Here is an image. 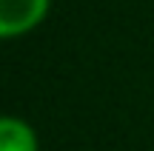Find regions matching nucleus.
I'll return each mask as SVG.
<instances>
[{"label":"nucleus","mask_w":154,"mask_h":151,"mask_svg":"<svg viewBox=\"0 0 154 151\" xmlns=\"http://www.w3.org/2000/svg\"><path fill=\"white\" fill-rule=\"evenodd\" d=\"M0 151H37V137L32 125L20 117L0 120Z\"/></svg>","instance_id":"nucleus-2"},{"label":"nucleus","mask_w":154,"mask_h":151,"mask_svg":"<svg viewBox=\"0 0 154 151\" xmlns=\"http://www.w3.org/2000/svg\"><path fill=\"white\" fill-rule=\"evenodd\" d=\"M49 11V0H0V37H17L37 26Z\"/></svg>","instance_id":"nucleus-1"}]
</instances>
